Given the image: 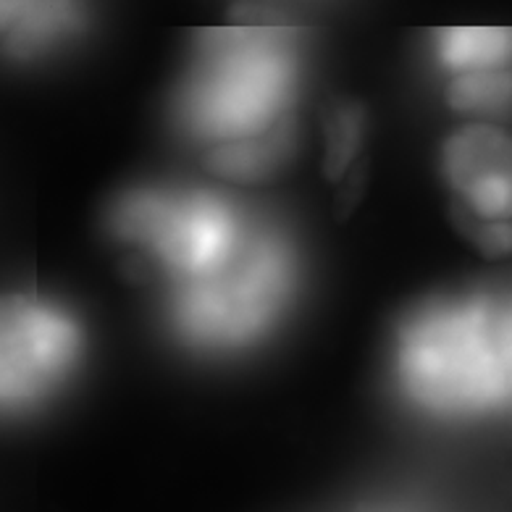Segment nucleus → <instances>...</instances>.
Here are the masks:
<instances>
[{"label":"nucleus","instance_id":"1","mask_svg":"<svg viewBox=\"0 0 512 512\" xmlns=\"http://www.w3.org/2000/svg\"><path fill=\"white\" fill-rule=\"evenodd\" d=\"M300 79V32L279 19L239 16L197 32L171 119L213 174L263 182L292 158Z\"/></svg>","mask_w":512,"mask_h":512},{"label":"nucleus","instance_id":"2","mask_svg":"<svg viewBox=\"0 0 512 512\" xmlns=\"http://www.w3.org/2000/svg\"><path fill=\"white\" fill-rule=\"evenodd\" d=\"M392 379L410 410L442 423L507 415L491 292L421 302L397 326Z\"/></svg>","mask_w":512,"mask_h":512},{"label":"nucleus","instance_id":"3","mask_svg":"<svg viewBox=\"0 0 512 512\" xmlns=\"http://www.w3.org/2000/svg\"><path fill=\"white\" fill-rule=\"evenodd\" d=\"M300 253L284 229L255 216L229 258L163 289L166 329L197 355H239L266 342L292 313Z\"/></svg>","mask_w":512,"mask_h":512},{"label":"nucleus","instance_id":"4","mask_svg":"<svg viewBox=\"0 0 512 512\" xmlns=\"http://www.w3.org/2000/svg\"><path fill=\"white\" fill-rule=\"evenodd\" d=\"M255 213L197 184L132 187L108 211V232L161 279L163 289L221 266L237 250Z\"/></svg>","mask_w":512,"mask_h":512},{"label":"nucleus","instance_id":"5","mask_svg":"<svg viewBox=\"0 0 512 512\" xmlns=\"http://www.w3.org/2000/svg\"><path fill=\"white\" fill-rule=\"evenodd\" d=\"M82 323L53 297L0 292V421L40 413L77 376Z\"/></svg>","mask_w":512,"mask_h":512},{"label":"nucleus","instance_id":"6","mask_svg":"<svg viewBox=\"0 0 512 512\" xmlns=\"http://www.w3.org/2000/svg\"><path fill=\"white\" fill-rule=\"evenodd\" d=\"M444 182L465 232L512 224V134L499 124L468 121L442 148Z\"/></svg>","mask_w":512,"mask_h":512},{"label":"nucleus","instance_id":"7","mask_svg":"<svg viewBox=\"0 0 512 512\" xmlns=\"http://www.w3.org/2000/svg\"><path fill=\"white\" fill-rule=\"evenodd\" d=\"M90 27V0H0V58L37 64L77 45Z\"/></svg>","mask_w":512,"mask_h":512},{"label":"nucleus","instance_id":"8","mask_svg":"<svg viewBox=\"0 0 512 512\" xmlns=\"http://www.w3.org/2000/svg\"><path fill=\"white\" fill-rule=\"evenodd\" d=\"M431 58L447 77L470 71L510 69L512 29L510 27H449L434 32Z\"/></svg>","mask_w":512,"mask_h":512},{"label":"nucleus","instance_id":"9","mask_svg":"<svg viewBox=\"0 0 512 512\" xmlns=\"http://www.w3.org/2000/svg\"><path fill=\"white\" fill-rule=\"evenodd\" d=\"M444 98L447 106L465 119L499 124L512 116V66L447 77Z\"/></svg>","mask_w":512,"mask_h":512},{"label":"nucleus","instance_id":"10","mask_svg":"<svg viewBox=\"0 0 512 512\" xmlns=\"http://www.w3.org/2000/svg\"><path fill=\"white\" fill-rule=\"evenodd\" d=\"M494 302V342H497V358L502 381L507 394V415H512V289L491 292Z\"/></svg>","mask_w":512,"mask_h":512},{"label":"nucleus","instance_id":"11","mask_svg":"<svg viewBox=\"0 0 512 512\" xmlns=\"http://www.w3.org/2000/svg\"><path fill=\"white\" fill-rule=\"evenodd\" d=\"M360 132H363V124H360V113L355 108H342V111L334 116L329 127V163L334 166L337 163V171H342L347 163H350L352 153L358 150Z\"/></svg>","mask_w":512,"mask_h":512},{"label":"nucleus","instance_id":"12","mask_svg":"<svg viewBox=\"0 0 512 512\" xmlns=\"http://www.w3.org/2000/svg\"><path fill=\"white\" fill-rule=\"evenodd\" d=\"M358 512H418L413 507L407 505H392V502H384V505H371V507H363Z\"/></svg>","mask_w":512,"mask_h":512}]
</instances>
